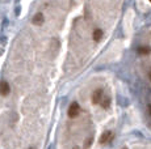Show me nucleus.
Masks as SVG:
<instances>
[{
  "instance_id": "1",
  "label": "nucleus",
  "mask_w": 151,
  "mask_h": 149,
  "mask_svg": "<svg viewBox=\"0 0 151 149\" xmlns=\"http://www.w3.org/2000/svg\"><path fill=\"white\" fill-rule=\"evenodd\" d=\"M79 111H80V106L78 105L76 102H72L68 109V116L70 118H76V116L79 115Z\"/></svg>"
},
{
  "instance_id": "2",
  "label": "nucleus",
  "mask_w": 151,
  "mask_h": 149,
  "mask_svg": "<svg viewBox=\"0 0 151 149\" xmlns=\"http://www.w3.org/2000/svg\"><path fill=\"white\" fill-rule=\"evenodd\" d=\"M110 140H113V132L112 131H105L100 137V143L105 144V143H109Z\"/></svg>"
},
{
  "instance_id": "3",
  "label": "nucleus",
  "mask_w": 151,
  "mask_h": 149,
  "mask_svg": "<svg viewBox=\"0 0 151 149\" xmlns=\"http://www.w3.org/2000/svg\"><path fill=\"white\" fill-rule=\"evenodd\" d=\"M101 98H103V89L95 90L93 94H92V102H93V104H99V102L101 101Z\"/></svg>"
},
{
  "instance_id": "4",
  "label": "nucleus",
  "mask_w": 151,
  "mask_h": 149,
  "mask_svg": "<svg viewBox=\"0 0 151 149\" xmlns=\"http://www.w3.org/2000/svg\"><path fill=\"white\" fill-rule=\"evenodd\" d=\"M9 85H8V82L5 81H1L0 82V94L1 96H7V94H9Z\"/></svg>"
},
{
  "instance_id": "5",
  "label": "nucleus",
  "mask_w": 151,
  "mask_h": 149,
  "mask_svg": "<svg viewBox=\"0 0 151 149\" xmlns=\"http://www.w3.org/2000/svg\"><path fill=\"white\" fill-rule=\"evenodd\" d=\"M32 21H33L34 25H42V22H43V16L41 15V13H37V15L33 17V20H32Z\"/></svg>"
},
{
  "instance_id": "6",
  "label": "nucleus",
  "mask_w": 151,
  "mask_h": 149,
  "mask_svg": "<svg viewBox=\"0 0 151 149\" xmlns=\"http://www.w3.org/2000/svg\"><path fill=\"white\" fill-rule=\"evenodd\" d=\"M138 53L142 54V55H149L151 53V48L149 46H141V47H138Z\"/></svg>"
},
{
  "instance_id": "7",
  "label": "nucleus",
  "mask_w": 151,
  "mask_h": 149,
  "mask_svg": "<svg viewBox=\"0 0 151 149\" xmlns=\"http://www.w3.org/2000/svg\"><path fill=\"white\" fill-rule=\"evenodd\" d=\"M101 37H103V30H100V29H96L93 31V39L96 42H99L101 39Z\"/></svg>"
},
{
  "instance_id": "8",
  "label": "nucleus",
  "mask_w": 151,
  "mask_h": 149,
  "mask_svg": "<svg viewBox=\"0 0 151 149\" xmlns=\"http://www.w3.org/2000/svg\"><path fill=\"white\" fill-rule=\"evenodd\" d=\"M149 113H150V115H151V105L149 106Z\"/></svg>"
},
{
  "instance_id": "9",
  "label": "nucleus",
  "mask_w": 151,
  "mask_h": 149,
  "mask_svg": "<svg viewBox=\"0 0 151 149\" xmlns=\"http://www.w3.org/2000/svg\"><path fill=\"white\" fill-rule=\"evenodd\" d=\"M149 77H150V80H151V72L149 73Z\"/></svg>"
},
{
  "instance_id": "10",
  "label": "nucleus",
  "mask_w": 151,
  "mask_h": 149,
  "mask_svg": "<svg viewBox=\"0 0 151 149\" xmlns=\"http://www.w3.org/2000/svg\"><path fill=\"white\" fill-rule=\"evenodd\" d=\"M150 1H151V0H150Z\"/></svg>"
}]
</instances>
